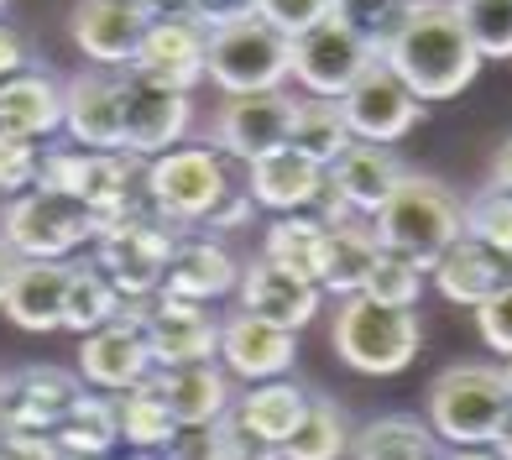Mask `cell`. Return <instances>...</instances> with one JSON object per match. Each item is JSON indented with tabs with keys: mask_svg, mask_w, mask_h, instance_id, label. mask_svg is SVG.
Returning a JSON list of instances; mask_svg holds the SVG:
<instances>
[{
	"mask_svg": "<svg viewBox=\"0 0 512 460\" xmlns=\"http://www.w3.org/2000/svg\"><path fill=\"white\" fill-rule=\"evenodd\" d=\"M492 189H502V194H512V142L497 152V163H492Z\"/></svg>",
	"mask_w": 512,
	"mask_h": 460,
	"instance_id": "52",
	"label": "cell"
},
{
	"mask_svg": "<svg viewBox=\"0 0 512 460\" xmlns=\"http://www.w3.org/2000/svg\"><path fill=\"white\" fill-rule=\"evenodd\" d=\"M0 241L11 246L16 262H63L79 246L95 241V215L79 199H68L58 189L32 183L27 194H16L0 215Z\"/></svg>",
	"mask_w": 512,
	"mask_h": 460,
	"instance_id": "6",
	"label": "cell"
},
{
	"mask_svg": "<svg viewBox=\"0 0 512 460\" xmlns=\"http://www.w3.org/2000/svg\"><path fill=\"white\" fill-rule=\"evenodd\" d=\"M377 246H382V241H377V225H371L366 215L345 220V225H330V230H324L319 288H324V293H340V298L361 293V278H366L371 257H377Z\"/></svg>",
	"mask_w": 512,
	"mask_h": 460,
	"instance_id": "30",
	"label": "cell"
},
{
	"mask_svg": "<svg viewBox=\"0 0 512 460\" xmlns=\"http://www.w3.org/2000/svg\"><path fill=\"white\" fill-rule=\"evenodd\" d=\"M476 325L497 356H512V283H502L486 304H476Z\"/></svg>",
	"mask_w": 512,
	"mask_h": 460,
	"instance_id": "45",
	"label": "cell"
},
{
	"mask_svg": "<svg viewBox=\"0 0 512 460\" xmlns=\"http://www.w3.org/2000/svg\"><path fill=\"white\" fill-rule=\"evenodd\" d=\"M58 460H110V455H63V450H58Z\"/></svg>",
	"mask_w": 512,
	"mask_h": 460,
	"instance_id": "55",
	"label": "cell"
},
{
	"mask_svg": "<svg viewBox=\"0 0 512 460\" xmlns=\"http://www.w3.org/2000/svg\"><path fill=\"white\" fill-rule=\"evenodd\" d=\"M230 194V178L220 152L209 147H173V152H157L147 157V178H142V199L162 220L173 225H194L204 220L215 204Z\"/></svg>",
	"mask_w": 512,
	"mask_h": 460,
	"instance_id": "8",
	"label": "cell"
},
{
	"mask_svg": "<svg viewBox=\"0 0 512 460\" xmlns=\"http://www.w3.org/2000/svg\"><path fill=\"white\" fill-rule=\"evenodd\" d=\"M178 6L189 11L194 21H204L209 32H215V27H230V21L256 16V0H178Z\"/></svg>",
	"mask_w": 512,
	"mask_h": 460,
	"instance_id": "46",
	"label": "cell"
},
{
	"mask_svg": "<svg viewBox=\"0 0 512 460\" xmlns=\"http://www.w3.org/2000/svg\"><path fill=\"white\" fill-rule=\"evenodd\" d=\"M0 460H58V445L42 429H11L0 434Z\"/></svg>",
	"mask_w": 512,
	"mask_h": 460,
	"instance_id": "47",
	"label": "cell"
},
{
	"mask_svg": "<svg viewBox=\"0 0 512 460\" xmlns=\"http://www.w3.org/2000/svg\"><path fill=\"white\" fill-rule=\"evenodd\" d=\"M293 68V37L267 27L262 16L230 21V27L209 32L204 48V79L220 84L225 95H267L283 89Z\"/></svg>",
	"mask_w": 512,
	"mask_h": 460,
	"instance_id": "5",
	"label": "cell"
},
{
	"mask_svg": "<svg viewBox=\"0 0 512 460\" xmlns=\"http://www.w3.org/2000/svg\"><path fill=\"white\" fill-rule=\"evenodd\" d=\"M115 424H121V440L136 445V450H162V445L173 440V429H178L168 403L157 398L152 377L126 387V393H115Z\"/></svg>",
	"mask_w": 512,
	"mask_h": 460,
	"instance_id": "36",
	"label": "cell"
},
{
	"mask_svg": "<svg viewBox=\"0 0 512 460\" xmlns=\"http://www.w3.org/2000/svg\"><path fill=\"white\" fill-rule=\"evenodd\" d=\"M288 147L304 152V157H314L319 168H330L335 157L351 147V126H345V115H340V100H319V95L293 100Z\"/></svg>",
	"mask_w": 512,
	"mask_h": 460,
	"instance_id": "32",
	"label": "cell"
},
{
	"mask_svg": "<svg viewBox=\"0 0 512 460\" xmlns=\"http://www.w3.org/2000/svg\"><path fill=\"white\" fill-rule=\"evenodd\" d=\"M63 126V89L48 74H16L6 89H0V131L6 136H27V142H42Z\"/></svg>",
	"mask_w": 512,
	"mask_h": 460,
	"instance_id": "29",
	"label": "cell"
},
{
	"mask_svg": "<svg viewBox=\"0 0 512 460\" xmlns=\"http://www.w3.org/2000/svg\"><path fill=\"white\" fill-rule=\"evenodd\" d=\"M63 126L89 152H121V74H79L63 89Z\"/></svg>",
	"mask_w": 512,
	"mask_h": 460,
	"instance_id": "23",
	"label": "cell"
},
{
	"mask_svg": "<svg viewBox=\"0 0 512 460\" xmlns=\"http://www.w3.org/2000/svg\"><path fill=\"white\" fill-rule=\"evenodd\" d=\"M486 450H492L497 460H512V408L502 413V424L492 429V440H486Z\"/></svg>",
	"mask_w": 512,
	"mask_h": 460,
	"instance_id": "51",
	"label": "cell"
},
{
	"mask_svg": "<svg viewBox=\"0 0 512 460\" xmlns=\"http://www.w3.org/2000/svg\"><path fill=\"white\" fill-rule=\"evenodd\" d=\"M0 6H6V0H0Z\"/></svg>",
	"mask_w": 512,
	"mask_h": 460,
	"instance_id": "59",
	"label": "cell"
},
{
	"mask_svg": "<svg viewBox=\"0 0 512 460\" xmlns=\"http://www.w3.org/2000/svg\"><path fill=\"white\" fill-rule=\"evenodd\" d=\"M382 63L398 74L418 100H450L465 84L476 79L481 53L471 48L455 0H413L403 27L392 32V42L382 48Z\"/></svg>",
	"mask_w": 512,
	"mask_h": 460,
	"instance_id": "1",
	"label": "cell"
},
{
	"mask_svg": "<svg viewBox=\"0 0 512 460\" xmlns=\"http://www.w3.org/2000/svg\"><path fill=\"white\" fill-rule=\"evenodd\" d=\"M68 278H74V267H68V262H16L11 283H6V304H0V309H6L21 330H32V335L63 330Z\"/></svg>",
	"mask_w": 512,
	"mask_h": 460,
	"instance_id": "27",
	"label": "cell"
},
{
	"mask_svg": "<svg viewBox=\"0 0 512 460\" xmlns=\"http://www.w3.org/2000/svg\"><path fill=\"white\" fill-rule=\"evenodd\" d=\"M236 283H241V262L220 241H173L157 293L189 298V304H215V298L236 293Z\"/></svg>",
	"mask_w": 512,
	"mask_h": 460,
	"instance_id": "26",
	"label": "cell"
},
{
	"mask_svg": "<svg viewBox=\"0 0 512 460\" xmlns=\"http://www.w3.org/2000/svg\"><path fill=\"white\" fill-rule=\"evenodd\" d=\"M408 6L413 0H335V21H345L356 37H366L371 48H377V58H382V48L392 42V32L403 27V16H408Z\"/></svg>",
	"mask_w": 512,
	"mask_h": 460,
	"instance_id": "41",
	"label": "cell"
},
{
	"mask_svg": "<svg viewBox=\"0 0 512 460\" xmlns=\"http://www.w3.org/2000/svg\"><path fill=\"white\" fill-rule=\"evenodd\" d=\"M377 225V241L413 257L418 267H434V257L445 251L450 241H460V199L445 189L439 178H418L403 173L398 189L382 199V210L371 215Z\"/></svg>",
	"mask_w": 512,
	"mask_h": 460,
	"instance_id": "3",
	"label": "cell"
},
{
	"mask_svg": "<svg viewBox=\"0 0 512 460\" xmlns=\"http://www.w3.org/2000/svg\"><path fill=\"white\" fill-rule=\"evenodd\" d=\"M246 168H251L246 194L256 199V210H272V215H304L324 189V168L293 147H277Z\"/></svg>",
	"mask_w": 512,
	"mask_h": 460,
	"instance_id": "24",
	"label": "cell"
},
{
	"mask_svg": "<svg viewBox=\"0 0 512 460\" xmlns=\"http://www.w3.org/2000/svg\"><path fill=\"white\" fill-rule=\"evenodd\" d=\"M361 298L387 304V309H418V298H424V267L392 246H377V257H371L366 278H361Z\"/></svg>",
	"mask_w": 512,
	"mask_h": 460,
	"instance_id": "37",
	"label": "cell"
},
{
	"mask_svg": "<svg viewBox=\"0 0 512 460\" xmlns=\"http://www.w3.org/2000/svg\"><path fill=\"white\" fill-rule=\"evenodd\" d=\"M330 340H335V356L345 366H356V372L398 377L403 366L418 356L424 330H418L413 309H387V304H371V298L351 293V298H340V309H335Z\"/></svg>",
	"mask_w": 512,
	"mask_h": 460,
	"instance_id": "4",
	"label": "cell"
},
{
	"mask_svg": "<svg viewBox=\"0 0 512 460\" xmlns=\"http://www.w3.org/2000/svg\"><path fill=\"white\" fill-rule=\"evenodd\" d=\"M439 460H497V455L486 450V445H450V450L439 455Z\"/></svg>",
	"mask_w": 512,
	"mask_h": 460,
	"instance_id": "53",
	"label": "cell"
},
{
	"mask_svg": "<svg viewBox=\"0 0 512 460\" xmlns=\"http://www.w3.org/2000/svg\"><path fill=\"white\" fill-rule=\"evenodd\" d=\"M351 455L356 460H439L445 445H439V434L424 419L387 413V419H371L361 434H351Z\"/></svg>",
	"mask_w": 512,
	"mask_h": 460,
	"instance_id": "31",
	"label": "cell"
},
{
	"mask_svg": "<svg viewBox=\"0 0 512 460\" xmlns=\"http://www.w3.org/2000/svg\"><path fill=\"white\" fill-rule=\"evenodd\" d=\"M371 63H377V48H371L366 37H356L345 21L324 16L319 27L293 37V68H288V79L304 84V95L340 100Z\"/></svg>",
	"mask_w": 512,
	"mask_h": 460,
	"instance_id": "10",
	"label": "cell"
},
{
	"mask_svg": "<svg viewBox=\"0 0 512 460\" xmlns=\"http://www.w3.org/2000/svg\"><path fill=\"white\" fill-rule=\"evenodd\" d=\"M471 48L486 58H512V0H455Z\"/></svg>",
	"mask_w": 512,
	"mask_h": 460,
	"instance_id": "39",
	"label": "cell"
},
{
	"mask_svg": "<svg viewBox=\"0 0 512 460\" xmlns=\"http://www.w3.org/2000/svg\"><path fill=\"white\" fill-rule=\"evenodd\" d=\"M11 272H16V257H11V246L0 241V304H6V283H11Z\"/></svg>",
	"mask_w": 512,
	"mask_h": 460,
	"instance_id": "54",
	"label": "cell"
},
{
	"mask_svg": "<svg viewBox=\"0 0 512 460\" xmlns=\"http://www.w3.org/2000/svg\"><path fill=\"white\" fill-rule=\"evenodd\" d=\"M262 257L272 267L293 272V278L319 283V262H324V225L314 215H277L262 236Z\"/></svg>",
	"mask_w": 512,
	"mask_h": 460,
	"instance_id": "33",
	"label": "cell"
},
{
	"mask_svg": "<svg viewBox=\"0 0 512 460\" xmlns=\"http://www.w3.org/2000/svg\"><path fill=\"white\" fill-rule=\"evenodd\" d=\"M194 121V105L183 89L152 84L142 74H121V152L126 157H157L168 152Z\"/></svg>",
	"mask_w": 512,
	"mask_h": 460,
	"instance_id": "12",
	"label": "cell"
},
{
	"mask_svg": "<svg viewBox=\"0 0 512 460\" xmlns=\"http://www.w3.org/2000/svg\"><path fill=\"white\" fill-rule=\"evenodd\" d=\"M27 63H32V58H27V37L0 21V89H6L16 74H27Z\"/></svg>",
	"mask_w": 512,
	"mask_h": 460,
	"instance_id": "49",
	"label": "cell"
},
{
	"mask_svg": "<svg viewBox=\"0 0 512 460\" xmlns=\"http://www.w3.org/2000/svg\"><path fill=\"white\" fill-rule=\"evenodd\" d=\"M152 11L131 6V0H84L74 11V42L84 48L89 63L100 68H131L136 48H142Z\"/></svg>",
	"mask_w": 512,
	"mask_h": 460,
	"instance_id": "21",
	"label": "cell"
},
{
	"mask_svg": "<svg viewBox=\"0 0 512 460\" xmlns=\"http://www.w3.org/2000/svg\"><path fill=\"white\" fill-rule=\"evenodd\" d=\"M152 387L168 403L173 424H220L236 393L220 361H178V366H152Z\"/></svg>",
	"mask_w": 512,
	"mask_h": 460,
	"instance_id": "20",
	"label": "cell"
},
{
	"mask_svg": "<svg viewBox=\"0 0 512 460\" xmlns=\"http://www.w3.org/2000/svg\"><path fill=\"white\" fill-rule=\"evenodd\" d=\"M215 356L225 366V377H241V382H272V377H288V366L298 356V335L272 325V319H256V314H236L220 325V345Z\"/></svg>",
	"mask_w": 512,
	"mask_h": 460,
	"instance_id": "17",
	"label": "cell"
},
{
	"mask_svg": "<svg viewBox=\"0 0 512 460\" xmlns=\"http://www.w3.org/2000/svg\"><path fill=\"white\" fill-rule=\"evenodd\" d=\"M204 48H209V27L194 21L189 11H157L142 32V48L131 58V74H142L152 84H168V89H189L204 79Z\"/></svg>",
	"mask_w": 512,
	"mask_h": 460,
	"instance_id": "13",
	"label": "cell"
},
{
	"mask_svg": "<svg viewBox=\"0 0 512 460\" xmlns=\"http://www.w3.org/2000/svg\"><path fill=\"white\" fill-rule=\"evenodd\" d=\"M256 220V199L246 194V189H230L215 210L204 215V230H241V225H251Z\"/></svg>",
	"mask_w": 512,
	"mask_h": 460,
	"instance_id": "48",
	"label": "cell"
},
{
	"mask_svg": "<svg viewBox=\"0 0 512 460\" xmlns=\"http://www.w3.org/2000/svg\"><path fill=\"white\" fill-rule=\"evenodd\" d=\"M152 377V351L142 335L136 304H121L110 325L79 335V382L100 387V393H126V387Z\"/></svg>",
	"mask_w": 512,
	"mask_h": 460,
	"instance_id": "15",
	"label": "cell"
},
{
	"mask_svg": "<svg viewBox=\"0 0 512 460\" xmlns=\"http://www.w3.org/2000/svg\"><path fill=\"white\" fill-rule=\"evenodd\" d=\"M512 408V393L502 382V366H450L429 387V429L439 445H486L502 413Z\"/></svg>",
	"mask_w": 512,
	"mask_h": 460,
	"instance_id": "7",
	"label": "cell"
},
{
	"mask_svg": "<svg viewBox=\"0 0 512 460\" xmlns=\"http://www.w3.org/2000/svg\"><path fill=\"white\" fill-rule=\"evenodd\" d=\"M340 115H345V126H351V142L387 147V142H398V136H408L418 121H424V100H418L413 89L377 58L340 95Z\"/></svg>",
	"mask_w": 512,
	"mask_h": 460,
	"instance_id": "11",
	"label": "cell"
},
{
	"mask_svg": "<svg viewBox=\"0 0 512 460\" xmlns=\"http://www.w3.org/2000/svg\"><path fill=\"white\" fill-rule=\"evenodd\" d=\"M115 440H121L115 398H95V393H84L74 408L63 413V424L53 429V445L63 455H110Z\"/></svg>",
	"mask_w": 512,
	"mask_h": 460,
	"instance_id": "35",
	"label": "cell"
},
{
	"mask_svg": "<svg viewBox=\"0 0 512 460\" xmlns=\"http://www.w3.org/2000/svg\"><path fill=\"white\" fill-rule=\"evenodd\" d=\"M236 293H241V309H246V314L272 319V325H283V330H293V335L304 330L309 319L319 314V304H324V288H319V283L293 278V272L272 267L267 257H256V262L241 267Z\"/></svg>",
	"mask_w": 512,
	"mask_h": 460,
	"instance_id": "19",
	"label": "cell"
},
{
	"mask_svg": "<svg viewBox=\"0 0 512 460\" xmlns=\"http://www.w3.org/2000/svg\"><path fill=\"white\" fill-rule=\"evenodd\" d=\"M136 157L126 152H89V147H74V152H42V173L37 183L42 189H58L68 199H79L89 215H95V230L121 220L126 210H136Z\"/></svg>",
	"mask_w": 512,
	"mask_h": 460,
	"instance_id": "9",
	"label": "cell"
},
{
	"mask_svg": "<svg viewBox=\"0 0 512 460\" xmlns=\"http://www.w3.org/2000/svg\"><path fill=\"white\" fill-rule=\"evenodd\" d=\"M277 455L283 460H340V455H351V424H345V413L330 398H309L304 419L293 424V434Z\"/></svg>",
	"mask_w": 512,
	"mask_h": 460,
	"instance_id": "34",
	"label": "cell"
},
{
	"mask_svg": "<svg viewBox=\"0 0 512 460\" xmlns=\"http://www.w3.org/2000/svg\"><path fill=\"white\" fill-rule=\"evenodd\" d=\"M136 460H152V455H147V450H142V455H136Z\"/></svg>",
	"mask_w": 512,
	"mask_h": 460,
	"instance_id": "58",
	"label": "cell"
},
{
	"mask_svg": "<svg viewBox=\"0 0 512 460\" xmlns=\"http://www.w3.org/2000/svg\"><path fill=\"white\" fill-rule=\"evenodd\" d=\"M42 173V152L27 136H6L0 131V194H27Z\"/></svg>",
	"mask_w": 512,
	"mask_h": 460,
	"instance_id": "43",
	"label": "cell"
},
{
	"mask_svg": "<svg viewBox=\"0 0 512 460\" xmlns=\"http://www.w3.org/2000/svg\"><path fill=\"white\" fill-rule=\"evenodd\" d=\"M324 178H330L335 189L345 194V204H351L356 215H377L382 199L398 189L403 168H398V157H392L387 147H377V142H351L330 168H324Z\"/></svg>",
	"mask_w": 512,
	"mask_h": 460,
	"instance_id": "28",
	"label": "cell"
},
{
	"mask_svg": "<svg viewBox=\"0 0 512 460\" xmlns=\"http://www.w3.org/2000/svg\"><path fill=\"white\" fill-rule=\"evenodd\" d=\"M288 115L293 100L283 89H267V95H230L220 110V126H215V147L241 157V163H256L277 147H288Z\"/></svg>",
	"mask_w": 512,
	"mask_h": 460,
	"instance_id": "18",
	"label": "cell"
},
{
	"mask_svg": "<svg viewBox=\"0 0 512 460\" xmlns=\"http://www.w3.org/2000/svg\"><path fill=\"white\" fill-rule=\"evenodd\" d=\"M84 398V382L63 366H21L16 377H0V434L42 429L53 434L63 413Z\"/></svg>",
	"mask_w": 512,
	"mask_h": 460,
	"instance_id": "16",
	"label": "cell"
},
{
	"mask_svg": "<svg viewBox=\"0 0 512 460\" xmlns=\"http://www.w3.org/2000/svg\"><path fill=\"white\" fill-rule=\"evenodd\" d=\"M304 408H309V393L298 382H283V377L251 382V393L230 403L225 429H230V440H256L267 450H283L293 424L304 419Z\"/></svg>",
	"mask_w": 512,
	"mask_h": 460,
	"instance_id": "22",
	"label": "cell"
},
{
	"mask_svg": "<svg viewBox=\"0 0 512 460\" xmlns=\"http://www.w3.org/2000/svg\"><path fill=\"white\" fill-rule=\"evenodd\" d=\"M121 304H126V298L105 283L100 267H74V278H68V298H63V330L89 335V330L110 325V319L121 314Z\"/></svg>",
	"mask_w": 512,
	"mask_h": 460,
	"instance_id": "38",
	"label": "cell"
},
{
	"mask_svg": "<svg viewBox=\"0 0 512 460\" xmlns=\"http://www.w3.org/2000/svg\"><path fill=\"white\" fill-rule=\"evenodd\" d=\"M131 6H147V11H152V16H157V0H131Z\"/></svg>",
	"mask_w": 512,
	"mask_h": 460,
	"instance_id": "57",
	"label": "cell"
},
{
	"mask_svg": "<svg viewBox=\"0 0 512 460\" xmlns=\"http://www.w3.org/2000/svg\"><path fill=\"white\" fill-rule=\"evenodd\" d=\"M460 236H476L512 262V194L481 189L460 204Z\"/></svg>",
	"mask_w": 512,
	"mask_h": 460,
	"instance_id": "40",
	"label": "cell"
},
{
	"mask_svg": "<svg viewBox=\"0 0 512 460\" xmlns=\"http://www.w3.org/2000/svg\"><path fill=\"white\" fill-rule=\"evenodd\" d=\"M502 382H507V393H512V356H507V366H502Z\"/></svg>",
	"mask_w": 512,
	"mask_h": 460,
	"instance_id": "56",
	"label": "cell"
},
{
	"mask_svg": "<svg viewBox=\"0 0 512 460\" xmlns=\"http://www.w3.org/2000/svg\"><path fill=\"white\" fill-rule=\"evenodd\" d=\"M434 288L450 298V304H465V309H476L486 304L502 283H512V262L502 257V251H492L486 241L476 236H460L450 241L445 251L434 257Z\"/></svg>",
	"mask_w": 512,
	"mask_h": 460,
	"instance_id": "25",
	"label": "cell"
},
{
	"mask_svg": "<svg viewBox=\"0 0 512 460\" xmlns=\"http://www.w3.org/2000/svg\"><path fill=\"white\" fill-rule=\"evenodd\" d=\"M330 11H335V0H256V16H262L267 27H277L283 37H298V32L319 27Z\"/></svg>",
	"mask_w": 512,
	"mask_h": 460,
	"instance_id": "44",
	"label": "cell"
},
{
	"mask_svg": "<svg viewBox=\"0 0 512 460\" xmlns=\"http://www.w3.org/2000/svg\"><path fill=\"white\" fill-rule=\"evenodd\" d=\"M168 460H236V445H230V429L220 424H178L173 440L162 445Z\"/></svg>",
	"mask_w": 512,
	"mask_h": 460,
	"instance_id": "42",
	"label": "cell"
},
{
	"mask_svg": "<svg viewBox=\"0 0 512 460\" xmlns=\"http://www.w3.org/2000/svg\"><path fill=\"white\" fill-rule=\"evenodd\" d=\"M173 241H178V225L136 199V210L100 225L89 246H95V267L105 272V283L126 304H136V298H152L162 288V267L173 257Z\"/></svg>",
	"mask_w": 512,
	"mask_h": 460,
	"instance_id": "2",
	"label": "cell"
},
{
	"mask_svg": "<svg viewBox=\"0 0 512 460\" xmlns=\"http://www.w3.org/2000/svg\"><path fill=\"white\" fill-rule=\"evenodd\" d=\"M314 204H319V215H314V220H319L324 230H330V225H345V220H356V210L345 204V194L335 189L330 178H324V189H319V199H314Z\"/></svg>",
	"mask_w": 512,
	"mask_h": 460,
	"instance_id": "50",
	"label": "cell"
},
{
	"mask_svg": "<svg viewBox=\"0 0 512 460\" xmlns=\"http://www.w3.org/2000/svg\"><path fill=\"white\" fill-rule=\"evenodd\" d=\"M136 319H142L152 366H178V361H215L220 345V319L209 304H189V298H136Z\"/></svg>",
	"mask_w": 512,
	"mask_h": 460,
	"instance_id": "14",
	"label": "cell"
}]
</instances>
